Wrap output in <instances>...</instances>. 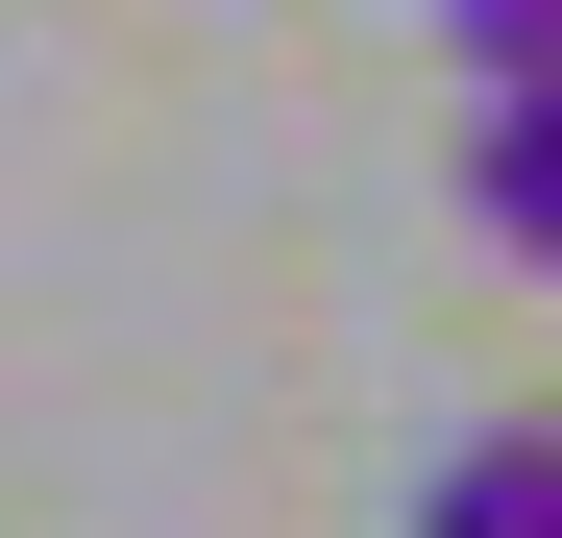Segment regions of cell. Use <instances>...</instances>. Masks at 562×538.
I'll return each instance as SVG.
<instances>
[{
    "label": "cell",
    "instance_id": "1",
    "mask_svg": "<svg viewBox=\"0 0 562 538\" xmlns=\"http://www.w3.org/2000/svg\"><path fill=\"white\" fill-rule=\"evenodd\" d=\"M464 221L514 269H562V74H490V123H464Z\"/></svg>",
    "mask_w": 562,
    "mask_h": 538
},
{
    "label": "cell",
    "instance_id": "2",
    "mask_svg": "<svg viewBox=\"0 0 562 538\" xmlns=\"http://www.w3.org/2000/svg\"><path fill=\"white\" fill-rule=\"evenodd\" d=\"M416 538H562V416H514V440H464V466L416 490Z\"/></svg>",
    "mask_w": 562,
    "mask_h": 538
},
{
    "label": "cell",
    "instance_id": "3",
    "mask_svg": "<svg viewBox=\"0 0 562 538\" xmlns=\"http://www.w3.org/2000/svg\"><path fill=\"white\" fill-rule=\"evenodd\" d=\"M440 49L464 74H562V0H440Z\"/></svg>",
    "mask_w": 562,
    "mask_h": 538
}]
</instances>
